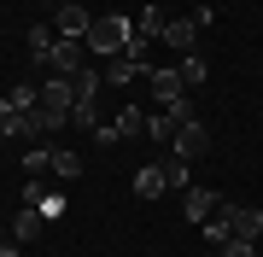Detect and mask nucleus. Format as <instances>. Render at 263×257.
Instances as JSON below:
<instances>
[{"instance_id": "1", "label": "nucleus", "mask_w": 263, "mask_h": 257, "mask_svg": "<svg viewBox=\"0 0 263 257\" xmlns=\"http://www.w3.org/2000/svg\"><path fill=\"white\" fill-rule=\"evenodd\" d=\"M88 47H94V53H123V47H129V41H135V18H94V29H88Z\"/></svg>"}, {"instance_id": "2", "label": "nucleus", "mask_w": 263, "mask_h": 257, "mask_svg": "<svg viewBox=\"0 0 263 257\" xmlns=\"http://www.w3.org/2000/svg\"><path fill=\"white\" fill-rule=\"evenodd\" d=\"M170 152L187 158V164H193V158H205V152H211V129L199 123V117H193V123H181L176 134H170Z\"/></svg>"}, {"instance_id": "3", "label": "nucleus", "mask_w": 263, "mask_h": 257, "mask_svg": "<svg viewBox=\"0 0 263 257\" xmlns=\"http://www.w3.org/2000/svg\"><path fill=\"white\" fill-rule=\"evenodd\" d=\"M53 29H59L65 41H82L88 29H94V12H88V6H76V0H65V6H59V18H53Z\"/></svg>"}, {"instance_id": "4", "label": "nucleus", "mask_w": 263, "mask_h": 257, "mask_svg": "<svg viewBox=\"0 0 263 257\" xmlns=\"http://www.w3.org/2000/svg\"><path fill=\"white\" fill-rule=\"evenodd\" d=\"M222 222H228L234 240H257L263 234V210H252V205H222Z\"/></svg>"}, {"instance_id": "5", "label": "nucleus", "mask_w": 263, "mask_h": 257, "mask_svg": "<svg viewBox=\"0 0 263 257\" xmlns=\"http://www.w3.org/2000/svg\"><path fill=\"white\" fill-rule=\"evenodd\" d=\"M146 82H152V100H158V105H170L176 94H187V82H181V70H176V65H158V70H146Z\"/></svg>"}, {"instance_id": "6", "label": "nucleus", "mask_w": 263, "mask_h": 257, "mask_svg": "<svg viewBox=\"0 0 263 257\" xmlns=\"http://www.w3.org/2000/svg\"><path fill=\"white\" fill-rule=\"evenodd\" d=\"M181 210H187V222H199V228H205V222L216 216V193H205V187H187V193H181Z\"/></svg>"}, {"instance_id": "7", "label": "nucleus", "mask_w": 263, "mask_h": 257, "mask_svg": "<svg viewBox=\"0 0 263 257\" xmlns=\"http://www.w3.org/2000/svg\"><path fill=\"white\" fill-rule=\"evenodd\" d=\"M158 41H170L176 53H193V41H199V24L193 18H164V35Z\"/></svg>"}, {"instance_id": "8", "label": "nucleus", "mask_w": 263, "mask_h": 257, "mask_svg": "<svg viewBox=\"0 0 263 257\" xmlns=\"http://www.w3.org/2000/svg\"><path fill=\"white\" fill-rule=\"evenodd\" d=\"M41 228H47V216H41L35 205H24L18 216H12V240H18V246H29V240H35Z\"/></svg>"}, {"instance_id": "9", "label": "nucleus", "mask_w": 263, "mask_h": 257, "mask_svg": "<svg viewBox=\"0 0 263 257\" xmlns=\"http://www.w3.org/2000/svg\"><path fill=\"white\" fill-rule=\"evenodd\" d=\"M164 187H170L164 164H141V170H135V193H141V199H158Z\"/></svg>"}, {"instance_id": "10", "label": "nucleus", "mask_w": 263, "mask_h": 257, "mask_svg": "<svg viewBox=\"0 0 263 257\" xmlns=\"http://www.w3.org/2000/svg\"><path fill=\"white\" fill-rule=\"evenodd\" d=\"M47 65L59 70V76H76V70H82V47H76V41H59V47H53V58H47Z\"/></svg>"}, {"instance_id": "11", "label": "nucleus", "mask_w": 263, "mask_h": 257, "mask_svg": "<svg viewBox=\"0 0 263 257\" xmlns=\"http://www.w3.org/2000/svg\"><path fill=\"white\" fill-rule=\"evenodd\" d=\"M117 134H123V141H129V134H146V111H141V105H123V111H117V123H111Z\"/></svg>"}, {"instance_id": "12", "label": "nucleus", "mask_w": 263, "mask_h": 257, "mask_svg": "<svg viewBox=\"0 0 263 257\" xmlns=\"http://www.w3.org/2000/svg\"><path fill=\"white\" fill-rule=\"evenodd\" d=\"M135 76H146V65H135V58H123V53L111 58V70H105V82H117V88H123V82H135Z\"/></svg>"}, {"instance_id": "13", "label": "nucleus", "mask_w": 263, "mask_h": 257, "mask_svg": "<svg viewBox=\"0 0 263 257\" xmlns=\"http://www.w3.org/2000/svg\"><path fill=\"white\" fill-rule=\"evenodd\" d=\"M135 29H141L146 41H158V35H164V12H158V6H141V18H135Z\"/></svg>"}, {"instance_id": "14", "label": "nucleus", "mask_w": 263, "mask_h": 257, "mask_svg": "<svg viewBox=\"0 0 263 257\" xmlns=\"http://www.w3.org/2000/svg\"><path fill=\"white\" fill-rule=\"evenodd\" d=\"M76 175H82L76 152H65V146H59V152H53V181H76Z\"/></svg>"}, {"instance_id": "15", "label": "nucleus", "mask_w": 263, "mask_h": 257, "mask_svg": "<svg viewBox=\"0 0 263 257\" xmlns=\"http://www.w3.org/2000/svg\"><path fill=\"white\" fill-rule=\"evenodd\" d=\"M53 35H59V29H29V53H35L41 65H47V58H53V47H59Z\"/></svg>"}, {"instance_id": "16", "label": "nucleus", "mask_w": 263, "mask_h": 257, "mask_svg": "<svg viewBox=\"0 0 263 257\" xmlns=\"http://www.w3.org/2000/svg\"><path fill=\"white\" fill-rule=\"evenodd\" d=\"M47 170H53V152H47V146H29V158H24V175L35 181V175H47Z\"/></svg>"}, {"instance_id": "17", "label": "nucleus", "mask_w": 263, "mask_h": 257, "mask_svg": "<svg viewBox=\"0 0 263 257\" xmlns=\"http://www.w3.org/2000/svg\"><path fill=\"white\" fill-rule=\"evenodd\" d=\"M164 117H170V123H176V129H181V123H193V117H199V111H193V100H187V94H176V100H170V105H164Z\"/></svg>"}, {"instance_id": "18", "label": "nucleus", "mask_w": 263, "mask_h": 257, "mask_svg": "<svg viewBox=\"0 0 263 257\" xmlns=\"http://www.w3.org/2000/svg\"><path fill=\"white\" fill-rule=\"evenodd\" d=\"M70 123H76V129H100V111H94V100H76V105H70Z\"/></svg>"}, {"instance_id": "19", "label": "nucleus", "mask_w": 263, "mask_h": 257, "mask_svg": "<svg viewBox=\"0 0 263 257\" xmlns=\"http://www.w3.org/2000/svg\"><path fill=\"white\" fill-rule=\"evenodd\" d=\"M176 70H181V82H187V88H193V82H205V58H199V53H181V65H176Z\"/></svg>"}, {"instance_id": "20", "label": "nucleus", "mask_w": 263, "mask_h": 257, "mask_svg": "<svg viewBox=\"0 0 263 257\" xmlns=\"http://www.w3.org/2000/svg\"><path fill=\"white\" fill-rule=\"evenodd\" d=\"M164 175H170V187H181V193L193 187V175H187V158H170V164H164Z\"/></svg>"}, {"instance_id": "21", "label": "nucleus", "mask_w": 263, "mask_h": 257, "mask_svg": "<svg viewBox=\"0 0 263 257\" xmlns=\"http://www.w3.org/2000/svg\"><path fill=\"white\" fill-rule=\"evenodd\" d=\"M70 82H76V100H94L105 76H94V70H76V76H70Z\"/></svg>"}, {"instance_id": "22", "label": "nucleus", "mask_w": 263, "mask_h": 257, "mask_svg": "<svg viewBox=\"0 0 263 257\" xmlns=\"http://www.w3.org/2000/svg\"><path fill=\"white\" fill-rule=\"evenodd\" d=\"M35 210H41V216H65V193H41V199H35Z\"/></svg>"}, {"instance_id": "23", "label": "nucleus", "mask_w": 263, "mask_h": 257, "mask_svg": "<svg viewBox=\"0 0 263 257\" xmlns=\"http://www.w3.org/2000/svg\"><path fill=\"white\" fill-rule=\"evenodd\" d=\"M205 240H211V246H228V240H234V234H228V222H222V210L205 222Z\"/></svg>"}, {"instance_id": "24", "label": "nucleus", "mask_w": 263, "mask_h": 257, "mask_svg": "<svg viewBox=\"0 0 263 257\" xmlns=\"http://www.w3.org/2000/svg\"><path fill=\"white\" fill-rule=\"evenodd\" d=\"M216 257H257V240H228V246H216Z\"/></svg>"}, {"instance_id": "25", "label": "nucleus", "mask_w": 263, "mask_h": 257, "mask_svg": "<svg viewBox=\"0 0 263 257\" xmlns=\"http://www.w3.org/2000/svg\"><path fill=\"white\" fill-rule=\"evenodd\" d=\"M146 134H152L158 146H170V134H176V123H170V117H152V123H146Z\"/></svg>"}, {"instance_id": "26", "label": "nucleus", "mask_w": 263, "mask_h": 257, "mask_svg": "<svg viewBox=\"0 0 263 257\" xmlns=\"http://www.w3.org/2000/svg\"><path fill=\"white\" fill-rule=\"evenodd\" d=\"M18 251H24V246H18V240H12V234L0 240V257H18Z\"/></svg>"}, {"instance_id": "27", "label": "nucleus", "mask_w": 263, "mask_h": 257, "mask_svg": "<svg viewBox=\"0 0 263 257\" xmlns=\"http://www.w3.org/2000/svg\"><path fill=\"white\" fill-rule=\"evenodd\" d=\"M76 6H88V0H76Z\"/></svg>"}, {"instance_id": "28", "label": "nucleus", "mask_w": 263, "mask_h": 257, "mask_svg": "<svg viewBox=\"0 0 263 257\" xmlns=\"http://www.w3.org/2000/svg\"><path fill=\"white\" fill-rule=\"evenodd\" d=\"M59 6H65V0H59Z\"/></svg>"}]
</instances>
